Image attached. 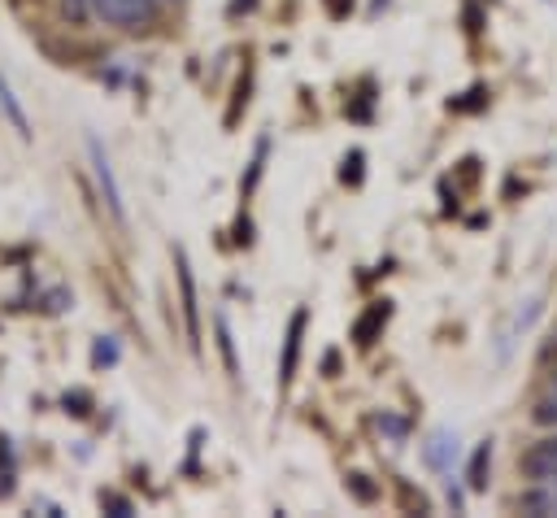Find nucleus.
<instances>
[{"mask_svg":"<svg viewBox=\"0 0 557 518\" xmlns=\"http://www.w3.org/2000/svg\"><path fill=\"white\" fill-rule=\"evenodd\" d=\"M87 152H91V174H96V183H100V196H104V205H109V213H113L117 222H126V205H122V187H117V178H113V165H109V157H104V148H100V139H87Z\"/></svg>","mask_w":557,"mask_h":518,"instance_id":"1","label":"nucleus"},{"mask_svg":"<svg viewBox=\"0 0 557 518\" xmlns=\"http://www.w3.org/2000/svg\"><path fill=\"white\" fill-rule=\"evenodd\" d=\"M91 9L113 26H144L157 17V0H91Z\"/></svg>","mask_w":557,"mask_h":518,"instance_id":"2","label":"nucleus"},{"mask_svg":"<svg viewBox=\"0 0 557 518\" xmlns=\"http://www.w3.org/2000/svg\"><path fill=\"white\" fill-rule=\"evenodd\" d=\"M174 261H178V292H183V318H187V335H191V348H200V309H196V283H191L187 252L178 248V252H174Z\"/></svg>","mask_w":557,"mask_h":518,"instance_id":"3","label":"nucleus"},{"mask_svg":"<svg viewBox=\"0 0 557 518\" xmlns=\"http://www.w3.org/2000/svg\"><path fill=\"white\" fill-rule=\"evenodd\" d=\"M522 474H531V479L557 474V435H548V440H540L522 453Z\"/></svg>","mask_w":557,"mask_h":518,"instance_id":"4","label":"nucleus"},{"mask_svg":"<svg viewBox=\"0 0 557 518\" xmlns=\"http://www.w3.org/2000/svg\"><path fill=\"white\" fill-rule=\"evenodd\" d=\"M300 335H305V309H296V313H292V322H287V340H283V366H278V383H283V387H292V379H296Z\"/></svg>","mask_w":557,"mask_h":518,"instance_id":"5","label":"nucleus"},{"mask_svg":"<svg viewBox=\"0 0 557 518\" xmlns=\"http://www.w3.org/2000/svg\"><path fill=\"white\" fill-rule=\"evenodd\" d=\"M522 509H527V514H535V518L557 514V474L535 479V488H531V492H522Z\"/></svg>","mask_w":557,"mask_h":518,"instance_id":"6","label":"nucleus"},{"mask_svg":"<svg viewBox=\"0 0 557 518\" xmlns=\"http://www.w3.org/2000/svg\"><path fill=\"white\" fill-rule=\"evenodd\" d=\"M426 461L435 466V470H444L453 457H457V431H448V427H440V431H431V440H426Z\"/></svg>","mask_w":557,"mask_h":518,"instance_id":"7","label":"nucleus"},{"mask_svg":"<svg viewBox=\"0 0 557 518\" xmlns=\"http://www.w3.org/2000/svg\"><path fill=\"white\" fill-rule=\"evenodd\" d=\"M0 109L9 113V122H13V131H17L22 139H30V122H26V109L17 104V96H13V87L4 83V74H0Z\"/></svg>","mask_w":557,"mask_h":518,"instance_id":"8","label":"nucleus"},{"mask_svg":"<svg viewBox=\"0 0 557 518\" xmlns=\"http://www.w3.org/2000/svg\"><path fill=\"white\" fill-rule=\"evenodd\" d=\"M487 466H492V444H479L474 457H470V470H466L470 492H483L487 488Z\"/></svg>","mask_w":557,"mask_h":518,"instance_id":"9","label":"nucleus"},{"mask_svg":"<svg viewBox=\"0 0 557 518\" xmlns=\"http://www.w3.org/2000/svg\"><path fill=\"white\" fill-rule=\"evenodd\" d=\"M379 322H387V300L370 305V313L357 322V331H352V335H357V344H370V335H374V326H379Z\"/></svg>","mask_w":557,"mask_h":518,"instance_id":"10","label":"nucleus"},{"mask_svg":"<svg viewBox=\"0 0 557 518\" xmlns=\"http://www.w3.org/2000/svg\"><path fill=\"white\" fill-rule=\"evenodd\" d=\"M531 418H535L540 427H553V422H557V379H553V387L535 400V414H531Z\"/></svg>","mask_w":557,"mask_h":518,"instance_id":"11","label":"nucleus"},{"mask_svg":"<svg viewBox=\"0 0 557 518\" xmlns=\"http://www.w3.org/2000/svg\"><path fill=\"white\" fill-rule=\"evenodd\" d=\"M218 344H222V357H226V370L235 374L239 366H235V340H231V326H226V318H218Z\"/></svg>","mask_w":557,"mask_h":518,"instance_id":"12","label":"nucleus"},{"mask_svg":"<svg viewBox=\"0 0 557 518\" xmlns=\"http://www.w3.org/2000/svg\"><path fill=\"white\" fill-rule=\"evenodd\" d=\"M61 9H65V17H70V22H83V17H87V9H91V0H61Z\"/></svg>","mask_w":557,"mask_h":518,"instance_id":"13","label":"nucleus"},{"mask_svg":"<svg viewBox=\"0 0 557 518\" xmlns=\"http://www.w3.org/2000/svg\"><path fill=\"white\" fill-rule=\"evenodd\" d=\"M100 505H109L113 514H131V505H126L122 496H100Z\"/></svg>","mask_w":557,"mask_h":518,"instance_id":"14","label":"nucleus"},{"mask_svg":"<svg viewBox=\"0 0 557 518\" xmlns=\"http://www.w3.org/2000/svg\"><path fill=\"white\" fill-rule=\"evenodd\" d=\"M540 357H544V361H553V357H557V326H553V335L544 340V348H540Z\"/></svg>","mask_w":557,"mask_h":518,"instance_id":"15","label":"nucleus"}]
</instances>
